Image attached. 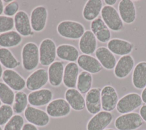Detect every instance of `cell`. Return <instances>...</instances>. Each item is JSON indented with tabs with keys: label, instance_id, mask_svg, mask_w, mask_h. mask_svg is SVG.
Listing matches in <instances>:
<instances>
[{
	"label": "cell",
	"instance_id": "obj_1",
	"mask_svg": "<svg viewBox=\"0 0 146 130\" xmlns=\"http://www.w3.org/2000/svg\"><path fill=\"white\" fill-rule=\"evenodd\" d=\"M22 64L23 68L27 71L35 69L39 62V53L38 45L29 42L23 45L22 52Z\"/></svg>",
	"mask_w": 146,
	"mask_h": 130
},
{
	"label": "cell",
	"instance_id": "obj_2",
	"mask_svg": "<svg viewBox=\"0 0 146 130\" xmlns=\"http://www.w3.org/2000/svg\"><path fill=\"white\" fill-rule=\"evenodd\" d=\"M56 30L62 37L71 40L80 39L86 31L81 23L70 20L63 21L59 23Z\"/></svg>",
	"mask_w": 146,
	"mask_h": 130
},
{
	"label": "cell",
	"instance_id": "obj_3",
	"mask_svg": "<svg viewBox=\"0 0 146 130\" xmlns=\"http://www.w3.org/2000/svg\"><path fill=\"white\" fill-rule=\"evenodd\" d=\"M143 121L139 113L132 112L118 116L114 124L117 130H136L141 127Z\"/></svg>",
	"mask_w": 146,
	"mask_h": 130
},
{
	"label": "cell",
	"instance_id": "obj_4",
	"mask_svg": "<svg viewBox=\"0 0 146 130\" xmlns=\"http://www.w3.org/2000/svg\"><path fill=\"white\" fill-rule=\"evenodd\" d=\"M100 13L102 20L110 30L117 32L123 29L124 22L119 12L114 7L105 5L103 7Z\"/></svg>",
	"mask_w": 146,
	"mask_h": 130
},
{
	"label": "cell",
	"instance_id": "obj_5",
	"mask_svg": "<svg viewBox=\"0 0 146 130\" xmlns=\"http://www.w3.org/2000/svg\"><path fill=\"white\" fill-rule=\"evenodd\" d=\"M56 46L51 38H45L42 41L39 48V63L43 66L52 64L56 57Z\"/></svg>",
	"mask_w": 146,
	"mask_h": 130
},
{
	"label": "cell",
	"instance_id": "obj_6",
	"mask_svg": "<svg viewBox=\"0 0 146 130\" xmlns=\"http://www.w3.org/2000/svg\"><path fill=\"white\" fill-rule=\"evenodd\" d=\"M143 103L141 96L137 93H129L119 100L116 105L117 111L121 114L132 112Z\"/></svg>",
	"mask_w": 146,
	"mask_h": 130
},
{
	"label": "cell",
	"instance_id": "obj_7",
	"mask_svg": "<svg viewBox=\"0 0 146 130\" xmlns=\"http://www.w3.org/2000/svg\"><path fill=\"white\" fill-rule=\"evenodd\" d=\"M24 116L29 123L37 127H45L50 122V116L46 112L31 105L27 106Z\"/></svg>",
	"mask_w": 146,
	"mask_h": 130
},
{
	"label": "cell",
	"instance_id": "obj_8",
	"mask_svg": "<svg viewBox=\"0 0 146 130\" xmlns=\"http://www.w3.org/2000/svg\"><path fill=\"white\" fill-rule=\"evenodd\" d=\"M48 72L44 68H39L31 73L26 80V87L34 91L42 89L48 82Z\"/></svg>",
	"mask_w": 146,
	"mask_h": 130
},
{
	"label": "cell",
	"instance_id": "obj_9",
	"mask_svg": "<svg viewBox=\"0 0 146 130\" xmlns=\"http://www.w3.org/2000/svg\"><path fill=\"white\" fill-rule=\"evenodd\" d=\"M119 101L117 93L111 85L104 86L101 90L102 109L107 112H111L116 108Z\"/></svg>",
	"mask_w": 146,
	"mask_h": 130
},
{
	"label": "cell",
	"instance_id": "obj_10",
	"mask_svg": "<svg viewBox=\"0 0 146 130\" xmlns=\"http://www.w3.org/2000/svg\"><path fill=\"white\" fill-rule=\"evenodd\" d=\"M71 107L65 99L59 98L52 100L46 107L49 116L59 118L67 116L71 112Z\"/></svg>",
	"mask_w": 146,
	"mask_h": 130
},
{
	"label": "cell",
	"instance_id": "obj_11",
	"mask_svg": "<svg viewBox=\"0 0 146 130\" xmlns=\"http://www.w3.org/2000/svg\"><path fill=\"white\" fill-rule=\"evenodd\" d=\"M48 17V12L46 7L38 6L31 11L30 23L32 29L36 32L42 31L46 27Z\"/></svg>",
	"mask_w": 146,
	"mask_h": 130
},
{
	"label": "cell",
	"instance_id": "obj_12",
	"mask_svg": "<svg viewBox=\"0 0 146 130\" xmlns=\"http://www.w3.org/2000/svg\"><path fill=\"white\" fill-rule=\"evenodd\" d=\"M112 120L113 115L111 112L100 111L89 120L87 124V130H104Z\"/></svg>",
	"mask_w": 146,
	"mask_h": 130
},
{
	"label": "cell",
	"instance_id": "obj_13",
	"mask_svg": "<svg viewBox=\"0 0 146 130\" xmlns=\"http://www.w3.org/2000/svg\"><path fill=\"white\" fill-rule=\"evenodd\" d=\"M101 90L99 88H94L86 93V108L90 114L95 115L101 111Z\"/></svg>",
	"mask_w": 146,
	"mask_h": 130
},
{
	"label": "cell",
	"instance_id": "obj_14",
	"mask_svg": "<svg viewBox=\"0 0 146 130\" xmlns=\"http://www.w3.org/2000/svg\"><path fill=\"white\" fill-rule=\"evenodd\" d=\"M134 65L135 60L131 55L128 54L121 56L116 62L113 73L118 78H125L134 68Z\"/></svg>",
	"mask_w": 146,
	"mask_h": 130
},
{
	"label": "cell",
	"instance_id": "obj_15",
	"mask_svg": "<svg viewBox=\"0 0 146 130\" xmlns=\"http://www.w3.org/2000/svg\"><path fill=\"white\" fill-rule=\"evenodd\" d=\"M14 21L15 30L21 36L27 37L33 35L30 19L26 12L19 11L14 16Z\"/></svg>",
	"mask_w": 146,
	"mask_h": 130
},
{
	"label": "cell",
	"instance_id": "obj_16",
	"mask_svg": "<svg viewBox=\"0 0 146 130\" xmlns=\"http://www.w3.org/2000/svg\"><path fill=\"white\" fill-rule=\"evenodd\" d=\"M2 78L4 83L13 90L21 91L26 86L25 80L13 69L5 70Z\"/></svg>",
	"mask_w": 146,
	"mask_h": 130
},
{
	"label": "cell",
	"instance_id": "obj_17",
	"mask_svg": "<svg viewBox=\"0 0 146 130\" xmlns=\"http://www.w3.org/2000/svg\"><path fill=\"white\" fill-rule=\"evenodd\" d=\"M52 97V92L49 89L43 88L30 92L28 95V101L33 107H42L48 104Z\"/></svg>",
	"mask_w": 146,
	"mask_h": 130
},
{
	"label": "cell",
	"instance_id": "obj_18",
	"mask_svg": "<svg viewBox=\"0 0 146 130\" xmlns=\"http://www.w3.org/2000/svg\"><path fill=\"white\" fill-rule=\"evenodd\" d=\"M119 14L123 22L131 24L136 18V9L133 1L131 0H121L118 5Z\"/></svg>",
	"mask_w": 146,
	"mask_h": 130
},
{
	"label": "cell",
	"instance_id": "obj_19",
	"mask_svg": "<svg viewBox=\"0 0 146 130\" xmlns=\"http://www.w3.org/2000/svg\"><path fill=\"white\" fill-rule=\"evenodd\" d=\"M133 44L125 40L112 38L107 42V48L113 54L117 56L129 54L133 49Z\"/></svg>",
	"mask_w": 146,
	"mask_h": 130
},
{
	"label": "cell",
	"instance_id": "obj_20",
	"mask_svg": "<svg viewBox=\"0 0 146 130\" xmlns=\"http://www.w3.org/2000/svg\"><path fill=\"white\" fill-rule=\"evenodd\" d=\"M91 31L96 39L102 43L108 42L111 37L110 29L100 18H97L91 21L90 24Z\"/></svg>",
	"mask_w": 146,
	"mask_h": 130
},
{
	"label": "cell",
	"instance_id": "obj_21",
	"mask_svg": "<svg viewBox=\"0 0 146 130\" xmlns=\"http://www.w3.org/2000/svg\"><path fill=\"white\" fill-rule=\"evenodd\" d=\"M77 64L84 71L91 74H95L100 72L103 66L98 59L91 55L81 54L77 60Z\"/></svg>",
	"mask_w": 146,
	"mask_h": 130
},
{
	"label": "cell",
	"instance_id": "obj_22",
	"mask_svg": "<svg viewBox=\"0 0 146 130\" xmlns=\"http://www.w3.org/2000/svg\"><path fill=\"white\" fill-rule=\"evenodd\" d=\"M95 54L103 68L107 70H112L116 64V59L114 54L106 47L100 46L96 49Z\"/></svg>",
	"mask_w": 146,
	"mask_h": 130
},
{
	"label": "cell",
	"instance_id": "obj_23",
	"mask_svg": "<svg viewBox=\"0 0 146 130\" xmlns=\"http://www.w3.org/2000/svg\"><path fill=\"white\" fill-rule=\"evenodd\" d=\"M97 47V39L93 33L86 30L79 41V48L84 54L91 55L95 52Z\"/></svg>",
	"mask_w": 146,
	"mask_h": 130
},
{
	"label": "cell",
	"instance_id": "obj_24",
	"mask_svg": "<svg viewBox=\"0 0 146 130\" xmlns=\"http://www.w3.org/2000/svg\"><path fill=\"white\" fill-rule=\"evenodd\" d=\"M64 97L65 100L74 111H81L85 108V99L78 89L75 88L68 89L65 92Z\"/></svg>",
	"mask_w": 146,
	"mask_h": 130
},
{
	"label": "cell",
	"instance_id": "obj_25",
	"mask_svg": "<svg viewBox=\"0 0 146 130\" xmlns=\"http://www.w3.org/2000/svg\"><path fill=\"white\" fill-rule=\"evenodd\" d=\"M64 64L60 61H54L48 69V81L52 86H59L63 82L64 74Z\"/></svg>",
	"mask_w": 146,
	"mask_h": 130
},
{
	"label": "cell",
	"instance_id": "obj_26",
	"mask_svg": "<svg viewBox=\"0 0 146 130\" xmlns=\"http://www.w3.org/2000/svg\"><path fill=\"white\" fill-rule=\"evenodd\" d=\"M79 68L75 62H68L64 66L63 82L65 86L74 88L76 86L77 80L79 74Z\"/></svg>",
	"mask_w": 146,
	"mask_h": 130
},
{
	"label": "cell",
	"instance_id": "obj_27",
	"mask_svg": "<svg viewBox=\"0 0 146 130\" xmlns=\"http://www.w3.org/2000/svg\"><path fill=\"white\" fill-rule=\"evenodd\" d=\"M103 8L102 0H88L84 6L82 14L86 21H92L98 18Z\"/></svg>",
	"mask_w": 146,
	"mask_h": 130
},
{
	"label": "cell",
	"instance_id": "obj_28",
	"mask_svg": "<svg viewBox=\"0 0 146 130\" xmlns=\"http://www.w3.org/2000/svg\"><path fill=\"white\" fill-rule=\"evenodd\" d=\"M132 82L134 87L137 89H142L146 86V61H140L135 65Z\"/></svg>",
	"mask_w": 146,
	"mask_h": 130
},
{
	"label": "cell",
	"instance_id": "obj_29",
	"mask_svg": "<svg viewBox=\"0 0 146 130\" xmlns=\"http://www.w3.org/2000/svg\"><path fill=\"white\" fill-rule=\"evenodd\" d=\"M56 56L62 60L75 62L79 57V53L74 45L61 44L56 48Z\"/></svg>",
	"mask_w": 146,
	"mask_h": 130
},
{
	"label": "cell",
	"instance_id": "obj_30",
	"mask_svg": "<svg viewBox=\"0 0 146 130\" xmlns=\"http://www.w3.org/2000/svg\"><path fill=\"white\" fill-rule=\"evenodd\" d=\"M22 41V36L17 31L11 30L0 34V46L7 48L19 45Z\"/></svg>",
	"mask_w": 146,
	"mask_h": 130
},
{
	"label": "cell",
	"instance_id": "obj_31",
	"mask_svg": "<svg viewBox=\"0 0 146 130\" xmlns=\"http://www.w3.org/2000/svg\"><path fill=\"white\" fill-rule=\"evenodd\" d=\"M0 62L7 69H13L20 65V62L7 48H0Z\"/></svg>",
	"mask_w": 146,
	"mask_h": 130
},
{
	"label": "cell",
	"instance_id": "obj_32",
	"mask_svg": "<svg viewBox=\"0 0 146 130\" xmlns=\"http://www.w3.org/2000/svg\"><path fill=\"white\" fill-rule=\"evenodd\" d=\"M93 78L91 73L86 72H81L78 78L76 88L77 89L82 93H87L91 89L92 84Z\"/></svg>",
	"mask_w": 146,
	"mask_h": 130
},
{
	"label": "cell",
	"instance_id": "obj_33",
	"mask_svg": "<svg viewBox=\"0 0 146 130\" xmlns=\"http://www.w3.org/2000/svg\"><path fill=\"white\" fill-rule=\"evenodd\" d=\"M28 96L23 91H18L15 94L13 109L14 113L19 115L25 111L27 107Z\"/></svg>",
	"mask_w": 146,
	"mask_h": 130
},
{
	"label": "cell",
	"instance_id": "obj_34",
	"mask_svg": "<svg viewBox=\"0 0 146 130\" xmlns=\"http://www.w3.org/2000/svg\"><path fill=\"white\" fill-rule=\"evenodd\" d=\"M15 93L5 83L0 82V100L4 104L11 105L13 104Z\"/></svg>",
	"mask_w": 146,
	"mask_h": 130
},
{
	"label": "cell",
	"instance_id": "obj_35",
	"mask_svg": "<svg viewBox=\"0 0 146 130\" xmlns=\"http://www.w3.org/2000/svg\"><path fill=\"white\" fill-rule=\"evenodd\" d=\"M24 124L23 117L17 114L14 115L5 125L3 130H22Z\"/></svg>",
	"mask_w": 146,
	"mask_h": 130
},
{
	"label": "cell",
	"instance_id": "obj_36",
	"mask_svg": "<svg viewBox=\"0 0 146 130\" xmlns=\"http://www.w3.org/2000/svg\"><path fill=\"white\" fill-rule=\"evenodd\" d=\"M13 108L9 105L3 104L0 107V126L6 124L13 116Z\"/></svg>",
	"mask_w": 146,
	"mask_h": 130
},
{
	"label": "cell",
	"instance_id": "obj_37",
	"mask_svg": "<svg viewBox=\"0 0 146 130\" xmlns=\"http://www.w3.org/2000/svg\"><path fill=\"white\" fill-rule=\"evenodd\" d=\"M14 26L13 17L6 15H0V33L11 31Z\"/></svg>",
	"mask_w": 146,
	"mask_h": 130
},
{
	"label": "cell",
	"instance_id": "obj_38",
	"mask_svg": "<svg viewBox=\"0 0 146 130\" xmlns=\"http://www.w3.org/2000/svg\"><path fill=\"white\" fill-rule=\"evenodd\" d=\"M19 5L18 2L16 1H13L5 6L3 14L6 16L12 17L13 16H15L19 11Z\"/></svg>",
	"mask_w": 146,
	"mask_h": 130
},
{
	"label": "cell",
	"instance_id": "obj_39",
	"mask_svg": "<svg viewBox=\"0 0 146 130\" xmlns=\"http://www.w3.org/2000/svg\"><path fill=\"white\" fill-rule=\"evenodd\" d=\"M22 130H38V129L36 127V126L29 123H27L24 124Z\"/></svg>",
	"mask_w": 146,
	"mask_h": 130
},
{
	"label": "cell",
	"instance_id": "obj_40",
	"mask_svg": "<svg viewBox=\"0 0 146 130\" xmlns=\"http://www.w3.org/2000/svg\"><path fill=\"white\" fill-rule=\"evenodd\" d=\"M140 115L143 119V121L146 122V104L143 105L140 109Z\"/></svg>",
	"mask_w": 146,
	"mask_h": 130
},
{
	"label": "cell",
	"instance_id": "obj_41",
	"mask_svg": "<svg viewBox=\"0 0 146 130\" xmlns=\"http://www.w3.org/2000/svg\"><path fill=\"white\" fill-rule=\"evenodd\" d=\"M141 97L143 103L146 104V86L143 89L141 92Z\"/></svg>",
	"mask_w": 146,
	"mask_h": 130
},
{
	"label": "cell",
	"instance_id": "obj_42",
	"mask_svg": "<svg viewBox=\"0 0 146 130\" xmlns=\"http://www.w3.org/2000/svg\"><path fill=\"white\" fill-rule=\"evenodd\" d=\"M104 2L107 5L112 6V5H114L117 2V0H104Z\"/></svg>",
	"mask_w": 146,
	"mask_h": 130
},
{
	"label": "cell",
	"instance_id": "obj_43",
	"mask_svg": "<svg viewBox=\"0 0 146 130\" xmlns=\"http://www.w3.org/2000/svg\"><path fill=\"white\" fill-rule=\"evenodd\" d=\"M4 6H3V1L0 0V15H1V14L2 13H3V10H4Z\"/></svg>",
	"mask_w": 146,
	"mask_h": 130
},
{
	"label": "cell",
	"instance_id": "obj_44",
	"mask_svg": "<svg viewBox=\"0 0 146 130\" xmlns=\"http://www.w3.org/2000/svg\"><path fill=\"white\" fill-rule=\"evenodd\" d=\"M3 68H2V64L0 62V78L2 77V74H3Z\"/></svg>",
	"mask_w": 146,
	"mask_h": 130
},
{
	"label": "cell",
	"instance_id": "obj_45",
	"mask_svg": "<svg viewBox=\"0 0 146 130\" xmlns=\"http://www.w3.org/2000/svg\"><path fill=\"white\" fill-rule=\"evenodd\" d=\"M13 1H11V0H4V1H3V2H5V3H6L7 4H8V3H10L11 2H12Z\"/></svg>",
	"mask_w": 146,
	"mask_h": 130
},
{
	"label": "cell",
	"instance_id": "obj_46",
	"mask_svg": "<svg viewBox=\"0 0 146 130\" xmlns=\"http://www.w3.org/2000/svg\"><path fill=\"white\" fill-rule=\"evenodd\" d=\"M104 130H115V129H113L112 128H107V129H105Z\"/></svg>",
	"mask_w": 146,
	"mask_h": 130
},
{
	"label": "cell",
	"instance_id": "obj_47",
	"mask_svg": "<svg viewBox=\"0 0 146 130\" xmlns=\"http://www.w3.org/2000/svg\"><path fill=\"white\" fill-rule=\"evenodd\" d=\"M1 104H2V102H1V101L0 100V107L2 105H1Z\"/></svg>",
	"mask_w": 146,
	"mask_h": 130
},
{
	"label": "cell",
	"instance_id": "obj_48",
	"mask_svg": "<svg viewBox=\"0 0 146 130\" xmlns=\"http://www.w3.org/2000/svg\"><path fill=\"white\" fill-rule=\"evenodd\" d=\"M0 130H3V129H2V128H1V126H0Z\"/></svg>",
	"mask_w": 146,
	"mask_h": 130
}]
</instances>
